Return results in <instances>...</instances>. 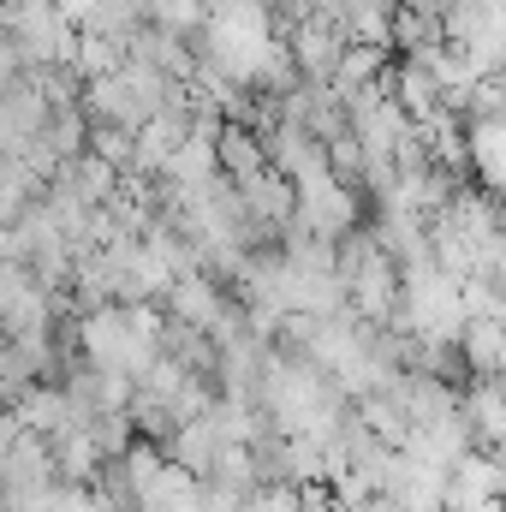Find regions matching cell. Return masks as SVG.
I'll return each instance as SVG.
<instances>
[{
  "mask_svg": "<svg viewBox=\"0 0 506 512\" xmlns=\"http://www.w3.org/2000/svg\"><path fill=\"white\" fill-rule=\"evenodd\" d=\"M126 417H131V429H137V435H149L155 447H161V441L173 435V411H167L161 399H149V393H137V387H131V405H126Z\"/></svg>",
  "mask_w": 506,
  "mask_h": 512,
  "instance_id": "16",
  "label": "cell"
},
{
  "mask_svg": "<svg viewBox=\"0 0 506 512\" xmlns=\"http://www.w3.org/2000/svg\"><path fill=\"white\" fill-rule=\"evenodd\" d=\"M84 149H96L102 161L126 167V161H131V131H126V126H102V120H90V131H84Z\"/></svg>",
  "mask_w": 506,
  "mask_h": 512,
  "instance_id": "18",
  "label": "cell"
},
{
  "mask_svg": "<svg viewBox=\"0 0 506 512\" xmlns=\"http://www.w3.org/2000/svg\"><path fill=\"white\" fill-rule=\"evenodd\" d=\"M358 512H405V507H399L393 495H381V489H376V495H370V501H364V507H358Z\"/></svg>",
  "mask_w": 506,
  "mask_h": 512,
  "instance_id": "19",
  "label": "cell"
},
{
  "mask_svg": "<svg viewBox=\"0 0 506 512\" xmlns=\"http://www.w3.org/2000/svg\"><path fill=\"white\" fill-rule=\"evenodd\" d=\"M453 346H459L465 376H501L506 370V322L501 316H465Z\"/></svg>",
  "mask_w": 506,
  "mask_h": 512,
  "instance_id": "4",
  "label": "cell"
},
{
  "mask_svg": "<svg viewBox=\"0 0 506 512\" xmlns=\"http://www.w3.org/2000/svg\"><path fill=\"white\" fill-rule=\"evenodd\" d=\"M48 459H54V477H60V483H90V477L102 471V453H96V441H90L84 423L54 429V435H48Z\"/></svg>",
  "mask_w": 506,
  "mask_h": 512,
  "instance_id": "10",
  "label": "cell"
},
{
  "mask_svg": "<svg viewBox=\"0 0 506 512\" xmlns=\"http://www.w3.org/2000/svg\"><path fill=\"white\" fill-rule=\"evenodd\" d=\"M215 167H221V179H251V173H262L268 167V155H262V137H256L251 126H221V137H215Z\"/></svg>",
  "mask_w": 506,
  "mask_h": 512,
  "instance_id": "11",
  "label": "cell"
},
{
  "mask_svg": "<svg viewBox=\"0 0 506 512\" xmlns=\"http://www.w3.org/2000/svg\"><path fill=\"white\" fill-rule=\"evenodd\" d=\"M358 209H364V197L352 185H340L334 173H322V179H310V185L292 191V227H304V233H316L328 245L358 227Z\"/></svg>",
  "mask_w": 506,
  "mask_h": 512,
  "instance_id": "2",
  "label": "cell"
},
{
  "mask_svg": "<svg viewBox=\"0 0 506 512\" xmlns=\"http://www.w3.org/2000/svg\"><path fill=\"white\" fill-rule=\"evenodd\" d=\"M161 173H167L179 191H185V185H203V179H215V173H221V167H215V143L185 131V137L173 143V155L161 161Z\"/></svg>",
  "mask_w": 506,
  "mask_h": 512,
  "instance_id": "12",
  "label": "cell"
},
{
  "mask_svg": "<svg viewBox=\"0 0 506 512\" xmlns=\"http://www.w3.org/2000/svg\"><path fill=\"white\" fill-rule=\"evenodd\" d=\"M459 310H465V316H501L506 310L501 274H465V280H459Z\"/></svg>",
  "mask_w": 506,
  "mask_h": 512,
  "instance_id": "14",
  "label": "cell"
},
{
  "mask_svg": "<svg viewBox=\"0 0 506 512\" xmlns=\"http://www.w3.org/2000/svg\"><path fill=\"white\" fill-rule=\"evenodd\" d=\"M84 429H90V441H96V453H102V459H120V453L131 447V435H137L126 411H96Z\"/></svg>",
  "mask_w": 506,
  "mask_h": 512,
  "instance_id": "15",
  "label": "cell"
},
{
  "mask_svg": "<svg viewBox=\"0 0 506 512\" xmlns=\"http://www.w3.org/2000/svg\"><path fill=\"white\" fill-rule=\"evenodd\" d=\"M459 417L471 429V447H501V435H506L501 376H465L459 382Z\"/></svg>",
  "mask_w": 506,
  "mask_h": 512,
  "instance_id": "3",
  "label": "cell"
},
{
  "mask_svg": "<svg viewBox=\"0 0 506 512\" xmlns=\"http://www.w3.org/2000/svg\"><path fill=\"white\" fill-rule=\"evenodd\" d=\"M48 179H60L72 197H84V203H108L114 197V185H120V167L114 161H102L96 149H78V155H66Z\"/></svg>",
  "mask_w": 506,
  "mask_h": 512,
  "instance_id": "8",
  "label": "cell"
},
{
  "mask_svg": "<svg viewBox=\"0 0 506 512\" xmlns=\"http://www.w3.org/2000/svg\"><path fill=\"white\" fill-rule=\"evenodd\" d=\"M6 411H12L18 429H30V435H54V429L72 423V405H66V387L60 382H30Z\"/></svg>",
  "mask_w": 506,
  "mask_h": 512,
  "instance_id": "7",
  "label": "cell"
},
{
  "mask_svg": "<svg viewBox=\"0 0 506 512\" xmlns=\"http://www.w3.org/2000/svg\"><path fill=\"white\" fill-rule=\"evenodd\" d=\"M137 512H203V477H191L185 465L161 459L155 477L137 489Z\"/></svg>",
  "mask_w": 506,
  "mask_h": 512,
  "instance_id": "5",
  "label": "cell"
},
{
  "mask_svg": "<svg viewBox=\"0 0 506 512\" xmlns=\"http://www.w3.org/2000/svg\"><path fill=\"white\" fill-rule=\"evenodd\" d=\"M239 512H298V483H256L239 495Z\"/></svg>",
  "mask_w": 506,
  "mask_h": 512,
  "instance_id": "17",
  "label": "cell"
},
{
  "mask_svg": "<svg viewBox=\"0 0 506 512\" xmlns=\"http://www.w3.org/2000/svg\"><path fill=\"white\" fill-rule=\"evenodd\" d=\"M239 203H245V215H251L256 227H268V233H280V227L292 221V185H286L274 167L239 179Z\"/></svg>",
  "mask_w": 506,
  "mask_h": 512,
  "instance_id": "6",
  "label": "cell"
},
{
  "mask_svg": "<svg viewBox=\"0 0 506 512\" xmlns=\"http://www.w3.org/2000/svg\"><path fill=\"white\" fill-rule=\"evenodd\" d=\"M215 6H233V0H203V12H215Z\"/></svg>",
  "mask_w": 506,
  "mask_h": 512,
  "instance_id": "20",
  "label": "cell"
},
{
  "mask_svg": "<svg viewBox=\"0 0 506 512\" xmlns=\"http://www.w3.org/2000/svg\"><path fill=\"white\" fill-rule=\"evenodd\" d=\"M215 453H221V435L209 429V417H185V423H173V435L161 441V459L185 465L191 477H209V471H215Z\"/></svg>",
  "mask_w": 506,
  "mask_h": 512,
  "instance_id": "9",
  "label": "cell"
},
{
  "mask_svg": "<svg viewBox=\"0 0 506 512\" xmlns=\"http://www.w3.org/2000/svg\"><path fill=\"white\" fill-rule=\"evenodd\" d=\"M0 36L24 66H66L78 48V24H66L54 0H0Z\"/></svg>",
  "mask_w": 506,
  "mask_h": 512,
  "instance_id": "1",
  "label": "cell"
},
{
  "mask_svg": "<svg viewBox=\"0 0 506 512\" xmlns=\"http://www.w3.org/2000/svg\"><path fill=\"white\" fill-rule=\"evenodd\" d=\"M143 24H155V30H173V36H197V24H203V0H143Z\"/></svg>",
  "mask_w": 506,
  "mask_h": 512,
  "instance_id": "13",
  "label": "cell"
}]
</instances>
